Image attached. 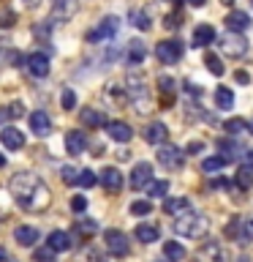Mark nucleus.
Listing matches in <instances>:
<instances>
[{"mask_svg":"<svg viewBox=\"0 0 253 262\" xmlns=\"http://www.w3.org/2000/svg\"><path fill=\"white\" fill-rule=\"evenodd\" d=\"M8 188H11V194L16 196V205L24 210L38 213L49 205V186L36 175V172H19V175H14Z\"/></svg>","mask_w":253,"mask_h":262,"instance_id":"obj_1","label":"nucleus"},{"mask_svg":"<svg viewBox=\"0 0 253 262\" xmlns=\"http://www.w3.org/2000/svg\"><path fill=\"white\" fill-rule=\"evenodd\" d=\"M204 229H207V219H204L201 213L191 210V208L183 210L177 216V221H174V232L180 237H201Z\"/></svg>","mask_w":253,"mask_h":262,"instance_id":"obj_2","label":"nucleus"},{"mask_svg":"<svg viewBox=\"0 0 253 262\" xmlns=\"http://www.w3.org/2000/svg\"><path fill=\"white\" fill-rule=\"evenodd\" d=\"M125 93H128V98H131V104L136 106L134 112H147V106H150V93H147V85H144V77L142 74H134L131 71L128 74V79H125Z\"/></svg>","mask_w":253,"mask_h":262,"instance_id":"obj_3","label":"nucleus"},{"mask_svg":"<svg viewBox=\"0 0 253 262\" xmlns=\"http://www.w3.org/2000/svg\"><path fill=\"white\" fill-rule=\"evenodd\" d=\"M218 47H220V52H223L226 57H242L245 52H248V38H245L242 33L229 30L226 36H220Z\"/></svg>","mask_w":253,"mask_h":262,"instance_id":"obj_4","label":"nucleus"},{"mask_svg":"<svg viewBox=\"0 0 253 262\" xmlns=\"http://www.w3.org/2000/svg\"><path fill=\"white\" fill-rule=\"evenodd\" d=\"M117 30H120V19H117V16H104V19L98 22V28L87 33V41H90V44L112 41L114 36H117Z\"/></svg>","mask_w":253,"mask_h":262,"instance_id":"obj_5","label":"nucleus"},{"mask_svg":"<svg viewBox=\"0 0 253 262\" xmlns=\"http://www.w3.org/2000/svg\"><path fill=\"white\" fill-rule=\"evenodd\" d=\"M185 52V47H183V41H174V38H169V41H158V47H155V55H158V60L161 63H177L180 57H183Z\"/></svg>","mask_w":253,"mask_h":262,"instance_id":"obj_6","label":"nucleus"},{"mask_svg":"<svg viewBox=\"0 0 253 262\" xmlns=\"http://www.w3.org/2000/svg\"><path fill=\"white\" fill-rule=\"evenodd\" d=\"M104 241H106V249H109V254H114V257H125V254L131 251V243L125 232H120V229H106L104 232Z\"/></svg>","mask_w":253,"mask_h":262,"instance_id":"obj_7","label":"nucleus"},{"mask_svg":"<svg viewBox=\"0 0 253 262\" xmlns=\"http://www.w3.org/2000/svg\"><path fill=\"white\" fill-rule=\"evenodd\" d=\"M158 164H163L166 169H183V150L169 142L158 145Z\"/></svg>","mask_w":253,"mask_h":262,"instance_id":"obj_8","label":"nucleus"},{"mask_svg":"<svg viewBox=\"0 0 253 262\" xmlns=\"http://www.w3.org/2000/svg\"><path fill=\"white\" fill-rule=\"evenodd\" d=\"M153 180V164H147V161H139L134 164V169H131V178H128V183L134 191H139V188H144L147 183Z\"/></svg>","mask_w":253,"mask_h":262,"instance_id":"obj_9","label":"nucleus"},{"mask_svg":"<svg viewBox=\"0 0 253 262\" xmlns=\"http://www.w3.org/2000/svg\"><path fill=\"white\" fill-rule=\"evenodd\" d=\"M24 66H28V71L33 74V77H46L49 74V55H44V52H33V55H28V60H24Z\"/></svg>","mask_w":253,"mask_h":262,"instance_id":"obj_10","label":"nucleus"},{"mask_svg":"<svg viewBox=\"0 0 253 262\" xmlns=\"http://www.w3.org/2000/svg\"><path fill=\"white\" fill-rule=\"evenodd\" d=\"M0 142L6 145V150H19L24 145V134L16 126H3L0 128Z\"/></svg>","mask_w":253,"mask_h":262,"instance_id":"obj_11","label":"nucleus"},{"mask_svg":"<svg viewBox=\"0 0 253 262\" xmlns=\"http://www.w3.org/2000/svg\"><path fill=\"white\" fill-rule=\"evenodd\" d=\"M106 134H109V139H114V142H131L134 131H131L128 123H122V120H112V123H106Z\"/></svg>","mask_w":253,"mask_h":262,"instance_id":"obj_12","label":"nucleus"},{"mask_svg":"<svg viewBox=\"0 0 253 262\" xmlns=\"http://www.w3.org/2000/svg\"><path fill=\"white\" fill-rule=\"evenodd\" d=\"M30 128L36 137H46L49 131H52V120H49V115L44 110H36L30 115Z\"/></svg>","mask_w":253,"mask_h":262,"instance_id":"obj_13","label":"nucleus"},{"mask_svg":"<svg viewBox=\"0 0 253 262\" xmlns=\"http://www.w3.org/2000/svg\"><path fill=\"white\" fill-rule=\"evenodd\" d=\"M169 139V128L163 126V123H150V126L144 128V142H150V145H163Z\"/></svg>","mask_w":253,"mask_h":262,"instance_id":"obj_14","label":"nucleus"},{"mask_svg":"<svg viewBox=\"0 0 253 262\" xmlns=\"http://www.w3.org/2000/svg\"><path fill=\"white\" fill-rule=\"evenodd\" d=\"M98 180L104 183L106 191H120V188H122V175H120L117 167H106L101 175H98Z\"/></svg>","mask_w":253,"mask_h":262,"instance_id":"obj_15","label":"nucleus"},{"mask_svg":"<svg viewBox=\"0 0 253 262\" xmlns=\"http://www.w3.org/2000/svg\"><path fill=\"white\" fill-rule=\"evenodd\" d=\"M85 147H87V137H85V131H68V134H65V150H68L71 156L85 153Z\"/></svg>","mask_w":253,"mask_h":262,"instance_id":"obj_16","label":"nucleus"},{"mask_svg":"<svg viewBox=\"0 0 253 262\" xmlns=\"http://www.w3.org/2000/svg\"><path fill=\"white\" fill-rule=\"evenodd\" d=\"M226 28L232 30V33H245L250 28V16L245 14V11H232L226 16Z\"/></svg>","mask_w":253,"mask_h":262,"instance_id":"obj_17","label":"nucleus"},{"mask_svg":"<svg viewBox=\"0 0 253 262\" xmlns=\"http://www.w3.org/2000/svg\"><path fill=\"white\" fill-rule=\"evenodd\" d=\"M14 241L19 243V246H36V241H38V229H36V227H28V224L16 227V229H14Z\"/></svg>","mask_w":253,"mask_h":262,"instance_id":"obj_18","label":"nucleus"},{"mask_svg":"<svg viewBox=\"0 0 253 262\" xmlns=\"http://www.w3.org/2000/svg\"><path fill=\"white\" fill-rule=\"evenodd\" d=\"M163 257H166L169 262H183L188 257V251L180 241H166L163 243Z\"/></svg>","mask_w":253,"mask_h":262,"instance_id":"obj_19","label":"nucleus"},{"mask_svg":"<svg viewBox=\"0 0 253 262\" xmlns=\"http://www.w3.org/2000/svg\"><path fill=\"white\" fill-rule=\"evenodd\" d=\"M49 249L52 251H68L71 249V235L63 232V229H55V232H49Z\"/></svg>","mask_w":253,"mask_h":262,"instance_id":"obj_20","label":"nucleus"},{"mask_svg":"<svg viewBox=\"0 0 253 262\" xmlns=\"http://www.w3.org/2000/svg\"><path fill=\"white\" fill-rule=\"evenodd\" d=\"M134 237L139 243H155L161 237V229L158 227H153V224H139L136 229H134Z\"/></svg>","mask_w":253,"mask_h":262,"instance_id":"obj_21","label":"nucleus"},{"mask_svg":"<svg viewBox=\"0 0 253 262\" xmlns=\"http://www.w3.org/2000/svg\"><path fill=\"white\" fill-rule=\"evenodd\" d=\"M212 41H215V28L212 25H199L193 30V47H207Z\"/></svg>","mask_w":253,"mask_h":262,"instance_id":"obj_22","label":"nucleus"},{"mask_svg":"<svg viewBox=\"0 0 253 262\" xmlns=\"http://www.w3.org/2000/svg\"><path fill=\"white\" fill-rule=\"evenodd\" d=\"M234 237H237L240 243H250V241H253V216H250V219H237Z\"/></svg>","mask_w":253,"mask_h":262,"instance_id":"obj_23","label":"nucleus"},{"mask_svg":"<svg viewBox=\"0 0 253 262\" xmlns=\"http://www.w3.org/2000/svg\"><path fill=\"white\" fill-rule=\"evenodd\" d=\"M82 123H85V126H90V128H98V126H106V115L101 112V110H93V106H90V110H82Z\"/></svg>","mask_w":253,"mask_h":262,"instance_id":"obj_24","label":"nucleus"},{"mask_svg":"<svg viewBox=\"0 0 253 262\" xmlns=\"http://www.w3.org/2000/svg\"><path fill=\"white\" fill-rule=\"evenodd\" d=\"M147 57V49L142 41H128V63L131 66H142Z\"/></svg>","mask_w":253,"mask_h":262,"instance_id":"obj_25","label":"nucleus"},{"mask_svg":"<svg viewBox=\"0 0 253 262\" xmlns=\"http://www.w3.org/2000/svg\"><path fill=\"white\" fill-rule=\"evenodd\" d=\"M191 208V202L185 200V196H169L166 202H163V210L169 213V216H180L183 210H188Z\"/></svg>","mask_w":253,"mask_h":262,"instance_id":"obj_26","label":"nucleus"},{"mask_svg":"<svg viewBox=\"0 0 253 262\" xmlns=\"http://www.w3.org/2000/svg\"><path fill=\"white\" fill-rule=\"evenodd\" d=\"M128 19H131V25H134V28H139V30H150L153 28V22H150V16H147L142 8H131L128 11Z\"/></svg>","mask_w":253,"mask_h":262,"instance_id":"obj_27","label":"nucleus"},{"mask_svg":"<svg viewBox=\"0 0 253 262\" xmlns=\"http://www.w3.org/2000/svg\"><path fill=\"white\" fill-rule=\"evenodd\" d=\"M215 104L220 106V110H232L234 106V93L229 88H218L215 90Z\"/></svg>","mask_w":253,"mask_h":262,"instance_id":"obj_28","label":"nucleus"},{"mask_svg":"<svg viewBox=\"0 0 253 262\" xmlns=\"http://www.w3.org/2000/svg\"><path fill=\"white\" fill-rule=\"evenodd\" d=\"M223 131H226V134H232V137H237V134H242V131H248V123H245L242 118H229L223 123Z\"/></svg>","mask_w":253,"mask_h":262,"instance_id":"obj_29","label":"nucleus"},{"mask_svg":"<svg viewBox=\"0 0 253 262\" xmlns=\"http://www.w3.org/2000/svg\"><path fill=\"white\" fill-rule=\"evenodd\" d=\"M226 164H229V161L223 159V156H210V159L201 161V169H204V172H218V169H223Z\"/></svg>","mask_w":253,"mask_h":262,"instance_id":"obj_30","label":"nucleus"},{"mask_svg":"<svg viewBox=\"0 0 253 262\" xmlns=\"http://www.w3.org/2000/svg\"><path fill=\"white\" fill-rule=\"evenodd\" d=\"M237 186H240V188H245V191H248V188H253V172L248 169V167H240V169H237Z\"/></svg>","mask_w":253,"mask_h":262,"instance_id":"obj_31","label":"nucleus"},{"mask_svg":"<svg viewBox=\"0 0 253 262\" xmlns=\"http://www.w3.org/2000/svg\"><path fill=\"white\" fill-rule=\"evenodd\" d=\"M98 183V175L93 169H79V178H77V186H82V188H93Z\"/></svg>","mask_w":253,"mask_h":262,"instance_id":"obj_32","label":"nucleus"},{"mask_svg":"<svg viewBox=\"0 0 253 262\" xmlns=\"http://www.w3.org/2000/svg\"><path fill=\"white\" fill-rule=\"evenodd\" d=\"M218 150H220V156L229 153V156H226V161H232L237 153H242V147H240V145H234V142H229V139H218Z\"/></svg>","mask_w":253,"mask_h":262,"instance_id":"obj_33","label":"nucleus"},{"mask_svg":"<svg viewBox=\"0 0 253 262\" xmlns=\"http://www.w3.org/2000/svg\"><path fill=\"white\" fill-rule=\"evenodd\" d=\"M73 14V3L71 0H55V19H65Z\"/></svg>","mask_w":253,"mask_h":262,"instance_id":"obj_34","label":"nucleus"},{"mask_svg":"<svg viewBox=\"0 0 253 262\" xmlns=\"http://www.w3.org/2000/svg\"><path fill=\"white\" fill-rule=\"evenodd\" d=\"M204 63H207L210 74H215V77H220V74H223V63H220L218 55H207V57H204Z\"/></svg>","mask_w":253,"mask_h":262,"instance_id":"obj_35","label":"nucleus"},{"mask_svg":"<svg viewBox=\"0 0 253 262\" xmlns=\"http://www.w3.org/2000/svg\"><path fill=\"white\" fill-rule=\"evenodd\" d=\"M3 115H6V118H11V120L22 118V115H24V106H22V101H11V104H8L6 110H3Z\"/></svg>","mask_w":253,"mask_h":262,"instance_id":"obj_36","label":"nucleus"},{"mask_svg":"<svg viewBox=\"0 0 253 262\" xmlns=\"http://www.w3.org/2000/svg\"><path fill=\"white\" fill-rule=\"evenodd\" d=\"M60 104H63V110H73V106H77V93H73L71 88H65L63 90V96H60Z\"/></svg>","mask_w":253,"mask_h":262,"instance_id":"obj_37","label":"nucleus"},{"mask_svg":"<svg viewBox=\"0 0 253 262\" xmlns=\"http://www.w3.org/2000/svg\"><path fill=\"white\" fill-rule=\"evenodd\" d=\"M150 210H153V205L147 200H136L134 205H131V213H134V216H147Z\"/></svg>","mask_w":253,"mask_h":262,"instance_id":"obj_38","label":"nucleus"},{"mask_svg":"<svg viewBox=\"0 0 253 262\" xmlns=\"http://www.w3.org/2000/svg\"><path fill=\"white\" fill-rule=\"evenodd\" d=\"M150 188H147V191H150V196H166V191H169V183L166 180H158V183H147Z\"/></svg>","mask_w":253,"mask_h":262,"instance_id":"obj_39","label":"nucleus"},{"mask_svg":"<svg viewBox=\"0 0 253 262\" xmlns=\"http://www.w3.org/2000/svg\"><path fill=\"white\" fill-rule=\"evenodd\" d=\"M158 88H161V93H166V96H171L177 90V82L171 79V77H158Z\"/></svg>","mask_w":253,"mask_h":262,"instance_id":"obj_40","label":"nucleus"},{"mask_svg":"<svg viewBox=\"0 0 253 262\" xmlns=\"http://www.w3.org/2000/svg\"><path fill=\"white\" fill-rule=\"evenodd\" d=\"M33 259H36V262H57V259H55V251L49 249V246H44V249H38L36 254H33Z\"/></svg>","mask_w":253,"mask_h":262,"instance_id":"obj_41","label":"nucleus"},{"mask_svg":"<svg viewBox=\"0 0 253 262\" xmlns=\"http://www.w3.org/2000/svg\"><path fill=\"white\" fill-rule=\"evenodd\" d=\"M60 175L65 183H77V178H79V169H73V167H63L60 169Z\"/></svg>","mask_w":253,"mask_h":262,"instance_id":"obj_42","label":"nucleus"},{"mask_svg":"<svg viewBox=\"0 0 253 262\" xmlns=\"http://www.w3.org/2000/svg\"><path fill=\"white\" fill-rule=\"evenodd\" d=\"M163 28L177 30V28H180V16H177V14H166V16H163Z\"/></svg>","mask_w":253,"mask_h":262,"instance_id":"obj_43","label":"nucleus"},{"mask_svg":"<svg viewBox=\"0 0 253 262\" xmlns=\"http://www.w3.org/2000/svg\"><path fill=\"white\" fill-rule=\"evenodd\" d=\"M14 22H16L14 11H0V28H11Z\"/></svg>","mask_w":253,"mask_h":262,"instance_id":"obj_44","label":"nucleus"},{"mask_svg":"<svg viewBox=\"0 0 253 262\" xmlns=\"http://www.w3.org/2000/svg\"><path fill=\"white\" fill-rule=\"evenodd\" d=\"M85 208H87V200H85V196H73V200H71V210H73V213H82Z\"/></svg>","mask_w":253,"mask_h":262,"instance_id":"obj_45","label":"nucleus"},{"mask_svg":"<svg viewBox=\"0 0 253 262\" xmlns=\"http://www.w3.org/2000/svg\"><path fill=\"white\" fill-rule=\"evenodd\" d=\"M79 229H82L85 235H93L95 229H98V224H95V221H79Z\"/></svg>","mask_w":253,"mask_h":262,"instance_id":"obj_46","label":"nucleus"},{"mask_svg":"<svg viewBox=\"0 0 253 262\" xmlns=\"http://www.w3.org/2000/svg\"><path fill=\"white\" fill-rule=\"evenodd\" d=\"M234 79L240 82V85H248V82H250V74H248V71H237Z\"/></svg>","mask_w":253,"mask_h":262,"instance_id":"obj_47","label":"nucleus"},{"mask_svg":"<svg viewBox=\"0 0 253 262\" xmlns=\"http://www.w3.org/2000/svg\"><path fill=\"white\" fill-rule=\"evenodd\" d=\"M188 153H204V142H199V139L191 142V145H188Z\"/></svg>","mask_w":253,"mask_h":262,"instance_id":"obj_48","label":"nucleus"},{"mask_svg":"<svg viewBox=\"0 0 253 262\" xmlns=\"http://www.w3.org/2000/svg\"><path fill=\"white\" fill-rule=\"evenodd\" d=\"M120 57V49L117 47H109V52H106V60H117Z\"/></svg>","mask_w":253,"mask_h":262,"instance_id":"obj_49","label":"nucleus"},{"mask_svg":"<svg viewBox=\"0 0 253 262\" xmlns=\"http://www.w3.org/2000/svg\"><path fill=\"white\" fill-rule=\"evenodd\" d=\"M87 257H90V262H104V254H101V251H95V249L90 251Z\"/></svg>","mask_w":253,"mask_h":262,"instance_id":"obj_50","label":"nucleus"},{"mask_svg":"<svg viewBox=\"0 0 253 262\" xmlns=\"http://www.w3.org/2000/svg\"><path fill=\"white\" fill-rule=\"evenodd\" d=\"M245 167L253 172V150H245Z\"/></svg>","mask_w":253,"mask_h":262,"instance_id":"obj_51","label":"nucleus"},{"mask_svg":"<svg viewBox=\"0 0 253 262\" xmlns=\"http://www.w3.org/2000/svg\"><path fill=\"white\" fill-rule=\"evenodd\" d=\"M212 186H215V188H226L229 183H226V178H218V180H212Z\"/></svg>","mask_w":253,"mask_h":262,"instance_id":"obj_52","label":"nucleus"},{"mask_svg":"<svg viewBox=\"0 0 253 262\" xmlns=\"http://www.w3.org/2000/svg\"><path fill=\"white\" fill-rule=\"evenodd\" d=\"M22 3H24V6H28V8H36V6L41 3V0H22Z\"/></svg>","mask_w":253,"mask_h":262,"instance_id":"obj_53","label":"nucleus"},{"mask_svg":"<svg viewBox=\"0 0 253 262\" xmlns=\"http://www.w3.org/2000/svg\"><path fill=\"white\" fill-rule=\"evenodd\" d=\"M0 262H8V251L3 249V246H0Z\"/></svg>","mask_w":253,"mask_h":262,"instance_id":"obj_54","label":"nucleus"},{"mask_svg":"<svg viewBox=\"0 0 253 262\" xmlns=\"http://www.w3.org/2000/svg\"><path fill=\"white\" fill-rule=\"evenodd\" d=\"M188 3H191V6H204L207 0H188Z\"/></svg>","mask_w":253,"mask_h":262,"instance_id":"obj_55","label":"nucleus"},{"mask_svg":"<svg viewBox=\"0 0 253 262\" xmlns=\"http://www.w3.org/2000/svg\"><path fill=\"white\" fill-rule=\"evenodd\" d=\"M0 167H6V156L3 153H0Z\"/></svg>","mask_w":253,"mask_h":262,"instance_id":"obj_56","label":"nucleus"},{"mask_svg":"<svg viewBox=\"0 0 253 262\" xmlns=\"http://www.w3.org/2000/svg\"><path fill=\"white\" fill-rule=\"evenodd\" d=\"M220 3H223V6H232V3H234V0H220Z\"/></svg>","mask_w":253,"mask_h":262,"instance_id":"obj_57","label":"nucleus"},{"mask_svg":"<svg viewBox=\"0 0 253 262\" xmlns=\"http://www.w3.org/2000/svg\"><path fill=\"white\" fill-rule=\"evenodd\" d=\"M248 131H250V134H253V120H250V123H248Z\"/></svg>","mask_w":253,"mask_h":262,"instance_id":"obj_58","label":"nucleus"},{"mask_svg":"<svg viewBox=\"0 0 253 262\" xmlns=\"http://www.w3.org/2000/svg\"><path fill=\"white\" fill-rule=\"evenodd\" d=\"M166 3H183V0H166Z\"/></svg>","mask_w":253,"mask_h":262,"instance_id":"obj_59","label":"nucleus"},{"mask_svg":"<svg viewBox=\"0 0 253 262\" xmlns=\"http://www.w3.org/2000/svg\"><path fill=\"white\" fill-rule=\"evenodd\" d=\"M3 120H6V115H3V112H0V123H3Z\"/></svg>","mask_w":253,"mask_h":262,"instance_id":"obj_60","label":"nucleus"},{"mask_svg":"<svg viewBox=\"0 0 253 262\" xmlns=\"http://www.w3.org/2000/svg\"><path fill=\"white\" fill-rule=\"evenodd\" d=\"M250 3H253V0H250Z\"/></svg>","mask_w":253,"mask_h":262,"instance_id":"obj_61","label":"nucleus"}]
</instances>
